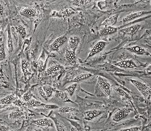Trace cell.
Instances as JSON below:
<instances>
[{"instance_id":"1","label":"cell","mask_w":151,"mask_h":131,"mask_svg":"<svg viewBox=\"0 0 151 131\" xmlns=\"http://www.w3.org/2000/svg\"><path fill=\"white\" fill-rule=\"evenodd\" d=\"M130 81L140 93H142V94L145 97V98L147 99L148 98L151 93V89L150 87L146 85L145 83L136 80L130 79Z\"/></svg>"},{"instance_id":"2","label":"cell","mask_w":151,"mask_h":131,"mask_svg":"<svg viewBox=\"0 0 151 131\" xmlns=\"http://www.w3.org/2000/svg\"><path fill=\"white\" fill-rule=\"evenodd\" d=\"M97 82L105 94L109 96L111 93V85L108 80L101 76L97 77Z\"/></svg>"},{"instance_id":"3","label":"cell","mask_w":151,"mask_h":131,"mask_svg":"<svg viewBox=\"0 0 151 131\" xmlns=\"http://www.w3.org/2000/svg\"><path fill=\"white\" fill-rule=\"evenodd\" d=\"M130 111L131 110L127 108L120 109L114 115L113 117V120L115 122H118L119 121L123 119L129 114Z\"/></svg>"},{"instance_id":"4","label":"cell","mask_w":151,"mask_h":131,"mask_svg":"<svg viewBox=\"0 0 151 131\" xmlns=\"http://www.w3.org/2000/svg\"><path fill=\"white\" fill-rule=\"evenodd\" d=\"M67 40V37L65 35H62L56 39L52 44L49 46V48L52 51H57L60 47L65 43Z\"/></svg>"},{"instance_id":"5","label":"cell","mask_w":151,"mask_h":131,"mask_svg":"<svg viewBox=\"0 0 151 131\" xmlns=\"http://www.w3.org/2000/svg\"><path fill=\"white\" fill-rule=\"evenodd\" d=\"M106 43L105 42H103V41L99 42L92 48L90 52L88 54L87 58H90L91 57H92L94 55H96L98 53H99L101 51H102L103 49L105 48V47H106Z\"/></svg>"},{"instance_id":"6","label":"cell","mask_w":151,"mask_h":131,"mask_svg":"<svg viewBox=\"0 0 151 131\" xmlns=\"http://www.w3.org/2000/svg\"><path fill=\"white\" fill-rule=\"evenodd\" d=\"M115 65L120 67V68H131L136 67L137 65L135 62L132 60H126L120 61L117 62L115 64Z\"/></svg>"},{"instance_id":"7","label":"cell","mask_w":151,"mask_h":131,"mask_svg":"<svg viewBox=\"0 0 151 131\" xmlns=\"http://www.w3.org/2000/svg\"><path fill=\"white\" fill-rule=\"evenodd\" d=\"M33 123L39 126L43 127H53V122L48 118H41L37 120H34Z\"/></svg>"},{"instance_id":"8","label":"cell","mask_w":151,"mask_h":131,"mask_svg":"<svg viewBox=\"0 0 151 131\" xmlns=\"http://www.w3.org/2000/svg\"><path fill=\"white\" fill-rule=\"evenodd\" d=\"M146 13H147V12H146V11H138V12L130 13L129 15H128L127 17H124L123 20V22L125 23V22H130L131 20H133L136 18L144 15L145 14H146Z\"/></svg>"},{"instance_id":"9","label":"cell","mask_w":151,"mask_h":131,"mask_svg":"<svg viewBox=\"0 0 151 131\" xmlns=\"http://www.w3.org/2000/svg\"><path fill=\"white\" fill-rule=\"evenodd\" d=\"M102 113L103 112L96 110L87 111L84 113V118L87 120H91L99 115L102 114Z\"/></svg>"},{"instance_id":"10","label":"cell","mask_w":151,"mask_h":131,"mask_svg":"<svg viewBox=\"0 0 151 131\" xmlns=\"http://www.w3.org/2000/svg\"><path fill=\"white\" fill-rule=\"evenodd\" d=\"M140 25H133V26H131L129 27H126V28H124L120 30V32H123V33H126L128 34L131 36H133L135 34L140 28Z\"/></svg>"},{"instance_id":"11","label":"cell","mask_w":151,"mask_h":131,"mask_svg":"<svg viewBox=\"0 0 151 131\" xmlns=\"http://www.w3.org/2000/svg\"><path fill=\"white\" fill-rule=\"evenodd\" d=\"M118 31L117 27H107L102 29L100 32V35L101 36H106L110 34H113Z\"/></svg>"},{"instance_id":"12","label":"cell","mask_w":151,"mask_h":131,"mask_svg":"<svg viewBox=\"0 0 151 131\" xmlns=\"http://www.w3.org/2000/svg\"><path fill=\"white\" fill-rule=\"evenodd\" d=\"M65 58L72 65L76 64V56L75 52L67 50L65 52Z\"/></svg>"},{"instance_id":"13","label":"cell","mask_w":151,"mask_h":131,"mask_svg":"<svg viewBox=\"0 0 151 131\" xmlns=\"http://www.w3.org/2000/svg\"><path fill=\"white\" fill-rule=\"evenodd\" d=\"M126 49L129 50V52L138 55H147L148 53L145 49L140 47L139 46H133L132 47L127 48Z\"/></svg>"},{"instance_id":"14","label":"cell","mask_w":151,"mask_h":131,"mask_svg":"<svg viewBox=\"0 0 151 131\" xmlns=\"http://www.w3.org/2000/svg\"><path fill=\"white\" fill-rule=\"evenodd\" d=\"M118 17V15H113V16L108 18L107 19H106L104 22H103L102 25H104L105 27H113L117 22Z\"/></svg>"},{"instance_id":"15","label":"cell","mask_w":151,"mask_h":131,"mask_svg":"<svg viewBox=\"0 0 151 131\" xmlns=\"http://www.w3.org/2000/svg\"><path fill=\"white\" fill-rule=\"evenodd\" d=\"M20 14L26 17H32L35 16L36 11L32 8H25L20 11Z\"/></svg>"},{"instance_id":"16","label":"cell","mask_w":151,"mask_h":131,"mask_svg":"<svg viewBox=\"0 0 151 131\" xmlns=\"http://www.w3.org/2000/svg\"><path fill=\"white\" fill-rule=\"evenodd\" d=\"M25 105L27 106V107L29 108H33V107H45L46 104H44L41 103L40 101H37L36 100L34 99H32L30 100L29 101H28L26 103Z\"/></svg>"},{"instance_id":"17","label":"cell","mask_w":151,"mask_h":131,"mask_svg":"<svg viewBox=\"0 0 151 131\" xmlns=\"http://www.w3.org/2000/svg\"><path fill=\"white\" fill-rule=\"evenodd\" d=\"M69 45L70 47L71 50L75 52L76 50L77 49L78 44L79 43V39L77 37H71L68 40Z\"/></svg>"},{"instance_id":"18","label":"cell","mask_w":151,"mask_h":131,"mask_svg":"<svg viewBox=\"0 0 151 131\" xmlns=\"http://www.w3.org/2000/svg\"><path fill=\"white\" fill-rule=\"evenodd\" d=\"M15 98V96L14 94H11L6 96L5 98L0 100V105H8L12 103Z\"/></svg>"},{"instance_id":"19","label":"cell","mask_w":151,"mask_h":131,"mask_svg":"<svg viewBox=\"0 0 151 131\" xmlns=\"http://www.w3.org/2000/svg\"><path fill=\"white\" fill-rule=\"evenodd\" d=\"M54 91V92H55V95L56 97H57V98H60V99H61L64 102L70 101L67 93H65L64 91L57 90H55Z\"/></svg>"},{"instance_id":"20","label":"cell","mask_w":151,"mask_h":131,"mask_svg":"<svg viewBox=\"0 0 151 131\" xmlns=\"http://www.w3.org/2000/svg\"><path fill=\"white\" fill-rule=\"evenodd\" d=\"M64 68L63 66H62L60 65H54L50 68H48L46 71V73L47 74H52L54 73L55 72H57V71H60L61 70H63Z\"/></svg>"},{"instance_id":"21","label":"cell","mask_w":151,"mask_h":131,"mask_svg":"<svg viewBox=\"0 0 151 131\" xmlns=\"http://www.w3.org/2000/svg\"><path fill=\"white\" fill-rule=\"evenodd\" d=\"M7 48L9 52H12L13 50V42H12V38L11 35V31L9 29L7 32Z\"/></svg>"},{"instance_id":"22","label":"cell","mask_w":151,"mask_h":131,"mask_svg":"<svg viewBox=\"0 0 151 131\" xmlns=\"http://www.w3.org/2000/svg\"><path fill=\"white\" fill-rule=\"evenodd\" d=\"M92 76L91 73H81L80 75L77 76L75 78L73 79L74 82H78L80 81L84 80L87 78H88Z\"/></svg>"},{"instance_id":"23","label":"cell","mask_w":151,"mask_h":131,"mask_svg":"<svg viewBox=\"0 0 151 131\" xmlns=\"http://www.w3.org/2000/svg\"><path fill=\"white\" fill-rule=\"evenodd\" d=\"M23 115L24 113L22 111H14L10 113L9 115V118L11 119H16L21 118Z\"/></svg>"},{"instance_id":"24","label":"cell","mask_w":151,"mask_h":131,"mask_svg":"<svg viewBox=\"0 0 151 131\" xmlns=\"http://www.w3.org/2000/svg\"><path fill=\"white\" fill-rule=\"evenodd\" d=\"M114 90L118 94H119V95H120L121 96H123V97L125 98L131 100V97H130L129 95L127 93L126 91H125L124 90H123V89H122L121 88H120V87H115V88H114Z\"/></svg>"},{"instance_id":"25","label":"cell","mask_w":151,"mask_h":131,"mask_svg":"<svg viewBox=\"0 0 151 131\" xmlns=\"http://www.w3.org/2000/svg\"><path fill=\"white\" fill-rule=\"evenodd\" d=\"M16 29L17 32L19 33L20 35H21L22 38L24 39L26 37L27 32H26V29L25 27H22L21 25H19L17 27H16Z\"/></svg>"},{"instance_id":"26","label":"cell","mask_w":151,"mask_h":131,"mask_svg":"<svg viewBox=\"0 0 151 131\" xmlns=\"http://www.w3.org/2000/svg\"><path fill=\"white\" fill-rule=\"evenodd\" d=\"M6 53L4 44L2 42L0 44V62L5 60Z\"/></svg>"},{"instance_id":"27","label":"cell","mask_w":151,"mask_h":131,"mask_svg":"<svg viewBox=\"0 0 151 131\" xmlns=\"http://www.w3.org/2000/svg\"><path fill=\"white\" fill-rule=\"evenodd\" d=\"M43 89L45 93V95L47 96V97L48 98H50L53 92L54 91V90L52 87L49 86H45L43 87Z\"/></svg>"},{"instance_id":"28","label":"cell","mask_w":151,"mask_h":131,"mask_svg":"<svg viewBox=\"0 0 151 131\" xmlns=\"http://www.w3.org/2000/svg\"><path fill=\"white\" fill-rule=\"evenodd\" d=\"M76 110H77L76 108L70 107H63L59 108V112L60 113H70Z\"/></svg>"},{"instance_id":"29","label":"cell","mask_w":151,"mask_h":131,"mask_svg":"<svg viewBox=\"0 0 151 131\" xmlns=\"http://www.w3.org/2000/svg\"><path fill=\"white\" fill-rule=\"evenodd\" d=\"M76 87H77V83H75L71 85L70 86H69L68 87H67L65 89V90L67 91V92L70 96H72L73 93L75 92V90Z\"/></svg>"},{"instance_id":"30","label":"cell","mask_w":151,"mask_h":131,"mask_svg":"<svg viewBox=\"0 0 151 131\" xmlns=\"http://www.w3.org/2000/svg\"><path fill=\"white\" fill-rule=\"evenodd\" d=\"M53 122L57 131H65L63 126L56 118H53Z\"/></svg>"},{"instance_id":"31","label":"cell","mask_w":151,"mask_h":131,"mask_svg":"<svg viewBox=\"0 0 151 131\" xmlns=\"http://www.w3.org/2000/svg\"><path fill=\"white\" fill-rule=\"evenodd\" d=\"M22 71L24 72V76L25 77V78L27 77V76L28 75V71H27V62L26 61V60H22Z\"/></svg>"},{"instance_id":"32","label":"cell","mask_w":151,"mask_h":131,"mask_svg":"<svg viewBox=\"0 0 151 131\" xmlns=\"http://www.w3.org/2000/svg\"><path fill=\"white\" fill-rule=\"evenodd\" d=\"M91 2V1H85V0H77V1H72V2L73 4L75 5L83 6L87 4H88Z\"/></svg>"},{"instance_id":"33","label":"cell","mask_w":151,"mask_h":131,"mask_svg":"<svg viewBox=\"0 0 151 131\" xmlns=\"http://www.w3.org/2000/svg\"><path fill=\"white\" fill-rule=\"evenodd\" d=\"M32 96V94L30 93L29 91H28V92L25 93V94L23 95L22 99H23V100H24V101L27 102L28 101H29L30 100H31Z\"/></svg>"},{"instance_id":"34","label":"cell","mask_w":151,"mask_h":131,"mask_svg":"<svg viewBox=\"0 0 151 131\" xmlns=\"http://www.w3.org/2000/svg\"><path fill=\"white\" fill-rule=\"evenodd\" d=\"M38 93L39 94V95H40L45 100H47L48 98L47 97V96H46V95H45V93L44 91L43 87H41V86H39V87H38Z\"/></svg>"},{"instance_id":"35","label":"cell","mask_w":151,"mask_h":131,"mask_svg":"<svg viewBox=\"0 0 151 131\" xmlns=\"http://www.w3.org/2000/svg\"><path fill=\"white\" fill-rule=\"evenodd\" d=\"M73 13L74 11L72 9H66L62 12L61 15H62L63 17H68Z\"/></svg>"},{"instance_id":"36","label":"cell","mask_w":151,"mask_h":131,"mask_svg":"<svg viewBox=\"0 0 151 131\" xmlns=\"http://www.w3.org/2000/svg\"><path fill=\"white\" fill-rule=\"evenodd\" d=\"M140 130V127H131V128H126V129L120 130L118 131H139Z\"/></svg>"},{"instance_id":"37","label":"cell","mask_w":151,"mask_h":131,"mask_svg":"<svg viewBox=\"0 0 151 131\" xmlns=\"http://www.w3.org/2000/svg\"><path fill=\"white\" fill-rule=\"evenodd\" d=\"M0 131H8V128L5 126H0Z\"/></svg>"},{"instance_id":"38","label":"cell","mask_w":151,"mask_h":131,"mask_svg":"<svg viewBox=\"0 0 151 131\" xmlns=\"http://www.w3.org/2000/svg\"><path fill=\"white\" fill-rule=\"evenodd\" d=\"M4 13V7L2 4L0 3V16L2 15Z\"/></svg>"},{"instance_id":"39","label":"cell","mask_w":151,"mask_h":131,"mask_svg":"<svg viewBox=\"0 0 151 131\" xmlns=\"http://www.w3.org/2000/svg\"><path fill=\"white\" fill-rule=\"evenodd\" d=\"M15 104H16V105H22V102L20 101V100H16V101L15 102Z\"/></svg>"},{"instance_id":"40","label":"cell","mask_w":151,"mask_h":131,"mask_svg":"<svg viewBox=\"0 0 151 131\" xmlns=\"http://www.w3.org/2000/svg\"><path fill=\"white\" fill-rule=\"evenodd\" d=\"M7 105H0V110H2V109H5V108L7 107Z\"/></svg>"},{"instance_id":"41","label":"cell","mask_w":151,"mask_h":131,"mask_svg":"<svg viewBox=\"0 0 151 131\" xmlns=\"http://www.w3.org/2000/svg\"><path fill=\"white\" fill-rule=\"evenodd\" d=\"M33 131H42V130H40V129H36V130H34Z\"/></svg>"},{"instance_id":"42","label":"cell","mask_w":151,"mask_h":131,"mask_svg":"<svg viewBox=\"0 0 151 131\" xmlns=\"http://www.w3.org/2000/svg\"><path fill=\"white\" fill-rule=\"evenodd\" d=\"M14 131V130H11V131Z\"/></svg>"}]
</instances>
